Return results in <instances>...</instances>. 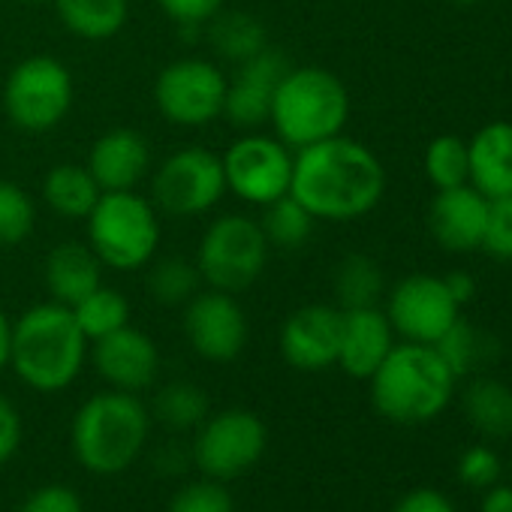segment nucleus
<instances>
[{
  "mask_svg": "<svg viewBox=\"0 0 512 512\" xmlns=\"http://www.w3.org/2000/svg\"><path fill=\"white\" fill-rule=\"evenodd\" d=\"M386 190L380 157L347 136L299 148L293 157L290 193L317 220H356L377 208Z\"/></svg>",
  "mask_w": 512,
  "mask_h": 512,
  "instance_id": "obj_1",
  "label": "nucleus"
},
{
  "mask_svg": "<svg viewBox=\"0 0 512 512\" xmlns=\"http://www.w3.org/2000/svg\"><path fill=\"white\" fill-rule=\"evenodd\" d=\"M374 410L395 425H422L437 419L452 395L455 374L431 344H395L383 365L368 377Z\"/></svg>",
  "mask_w": 512,
  "mask_h": 512,
  "instance_id": "obj_2",
  "label": "nucleus"
},
{
  "mask_svg": "<svg viewBox=\"0 0 512 512\" xmlns=\"http://www.w3.org/2000/svg\"><path fill=\"white\" fill-rule=\"evenodd\" d=\"M151 413L133 392L109 389L91 395L73 416L70 443L76 461L94 476H118L145 452Z\"/></svg>",
  "mask_w": 512,
  "mask_h": 512,
  "instance_id": "obj_3",
  "label": "nucleus"
},
{
  "mask_svg": "<svg viewBox=\"0 0 512 512\" xmlns=\"http://www.w3.org/2000/svg\"><path fill=\"white\" fill-rule=\"evenodd\" d=\"M88 338L73 311L58 302L37 305L13 326L10 365L19 380L37 392H64L82 374Z\"/></svg>",
  "mask_w": 512,
  "mask_h": 512,
  "instance_id": "obj_4",
  "label": "nucleus"
},
{
  "mask_svg": "<svg viewBox=\"0 0 512 512\" xmlns=\"http://www.w3.org/2000/svg\"><path fill=\"white\" fill-rule=\"evenodd\" d=\"M350 118V94L344 82L323 67H293L275 91L272 124L278 139L299 151L332 139Z\"/></svg>",
  "mask_w": 512,
  "mask_h": 512,
  "instance_id": "obj_5",
  "label": "nucleus"
},
{
  "mask_svg": "<svg viewBox=\"0 0 512 512\" xmlns=\"http://www.w3.org/2000/svg\"><path fill=\"white\" fill-rule=\"evenodd\" d=\"M88 241L103 266L112 269H142L160 241V223L154 208L133 190L103 193L88 214Z\"/></svg>",
  "mask_w": 512,
  "mask_h": 512,
  "instance_id": "obj_6",
  "label": "nucleus"
},
{
  "mask_svg": "<svg viewBox=\"0 0 512 512\" xmlns=\"http://www.w3.org/2000/svg\"><path fill=\"white\" fill-rule=\"evenodd\" d=\"M266 260L269 238L263 226L250 217L229 214L214 220L202 235L196 269L211 284V290L241 293L263 275Z\"/></svg>",
  "mask_w": 512,
  "mask_h": 512,
  "instance_id": "obj_7",
  "label": "nucleus"
},
{
  "mask_svg": "<svg viewBox=\"0 0 512 512\" xmlns=\"http://www.w3.org/2000/svg\"><path fill=\"white\" fill-rule=\"evenodd\" d=\"M266 446H269L266 422L250 410L232 407L205 416L193 443V461L202 470V476L229 482L260 461Z\"/></svg>",
  "mask_w": 512,
  "mask_h": 512,
  "instance_id": "obj_8",
  "label": "nucleus"
},
{
  "mask_svg": "<svg viewBox=\"0 0 512 512\" xmlns=\"http://www.w3.org/2000/svg\"><path fill=\"white\" fill-rule=\"evenodd\" d=\"M73 106V79L70 70L55 58H28L22 61L4 88V109L19 130L46 133L64 121Z\"/></svg>",
  "mask_w": 512,
  "mask_h": 512,
  "instance_id": "obj_9",
  "label": "nucleus"
},
{
  "mask_svg": "<svg viewBox=\"0 0 512 512\" xmlns=\"http://www.w3.org/2000/svg\"><path fill=\"white\" fill-rule=\"evenodd\" d=\"M154 97H157L163 118H169L172 124L205 127L223 115L226 79L214 64L184 58V61L169 64L157 76Z\"/></svg>",
  "mask_w": 512,
  "mask_h": 512,
  "instance_id": "obj_10",
  "label": "nucleus"
},
{
  "mask_svg": "<svg viewBox=\"0 0 512 512\" xmlns=\"http://www.w3.org/2000/svg\"><path fill=\"white\" fill-rule=\"evenodd\" d=\"M226 187L244 202L269 205L290 193L293 151L281 139L244 136L223 157Z\"/></svg>",
  "mask_w": 512,
  "mask_h": 512,
  "instance_id": "obj_11",
  "label": "nucleus"
},
{
  "mask_svg": "<svg viewBox=\"0 0 512 512\" xmlns=\"http://www.w3.org/2000/svg\"><path fill=\"white\" fill-rule=\"evenodd\" d=\"M386 317L404 341L434 347L461 320V305L452 299L443 278L410 275L389 293Z\"/></svg>",
  "mask_w": 512,
  "mask_h": 512,
  "instance_id": "obj_12",
  "label": "nucleus"
},
{
  "mask_svg": "<svg viewBox=\"0 0 512 512\" xmlns=\"http://www.w3.org/2000/svg\"><path fill=\"white\" fill-rule=\"evenodd\" d=\"M226 190L223 157L208 148H181L175 151L154 178L157 202L178 217L202 214L220 202Z\"/></svg>",
  "mask_w": 512,
  "mask_h": 512,
  "instance_id": "obj_13",
  "label": "nucleus"
},
{
  "mask_svg": "<svg viewBox=\"0 0 512 512\" xmlns=\"http://www.w3.org/2000/svg\"><path fill=\"white\" fill-rule=\"evenodd\" d=\"M184 335L208 362H232L247 344V320L232 293H196L184 311Z\"/></svg>",
  "mask_w": 512,
  "mask_h": 512,
  "instance_id": "obj_14",
  "label": "nucleus"
},
{
  "mask_svg": "<svg viewBox=\"0 0 512 512\" xmlns=\"http://www.w3.org/2000/svg\"><path fill=\"white\" fill-rule=\"evenodd\" d=\"M290 61L284 52L266 46L260 55H253L238 64V73L232 82H226V103L223 115L241 127V130H256L272 118V100L284 76L290 73Z\"/></svg>",
  "mask_w": 512,
  "mask_h": 512,
  "instance_id": "obj_15",
  "label": "nucleus"
},
{
  "mask_svg": "<svg viewBox=\"0 0 512 512\" xmlns=\"http://www.w3.org/2000/svg\"><path fill=\"white\" fill-rule=\"evenodd\" d=\"M341 311L332 305H308L290 314L281 329V353L299 371H326L338 365Z\"/></svg>",
  "mask_w": 512,
  "mask_h": 512,
  "instance_id": "obj_16",
  "label": "nucleus"
},
{
  "mask_svg": "<svg viewBox=\"0 0 512 512\" xmlns=\"http://www.w3.org/2000/svg\"><path fill=\"white\" fill-rule=\"evenodd\" d=\"M94 368L97 374L121 392H133L139 395L142 389H148L157 380L160 371V353L157 344L133 329L130 323L100 341H94Z\"/></svg>",
  "mask_w": 512,
  "mask_h": 512,
  "instance_id": "obj_17",
  "label": "nucleus"
},
{
  "mask_svg": "<svg viewBox=\"0 0 512 512\" xmlns=\"http://www.w3.org/2000/svg\"><path fill=\"white\" fill-rule=\"evenodd\" d=\"M488 205L491 202L470 184L437 190L428 208V229L434 241L449 253L482 250Z\"/></svg>",
  "mask_w": 512,
  "mask_h": 512,
  "instance_id": "obj_18",
  "label": "nucleus"
},
{
  "mask_svg": "<svg viewBox=\"0 0 512 512\" xmlns=\"http://www.w3.org/2000/svg\"><path fill=\"white\" fill-rule=\"evenodd\" d=\"M392 347H395V329L380 308L341 311L338 365L350 377L368 380L383 365V359L389 356Z\"/></svg>",
  "mask_w": 512,
  "mask_h": 512,
  "instance_id": "obj_19",
  "label": "nucleus"
},
{
  "mask_svg": "<svg viewBox=\"0 0 512 512\" xmlns=\"http://www.w3.org/2000/svg\"><path fill=\"white\" fill-rule=\"evenodd\" d=\"M151 151L136 130H112L97 139L88 157V169L103 193L133 190L148 172Z\"/></svg>",
  "mask_w": 512,
  "mask_h": 512,
  "instance_id": "obj_20",
  "label": "nucleus"
},
{
  "mask_svg": "<svg viewBox=\"0 0 512 512\" xmlns=\"http://www.w3.org/2000/svg\"><path fill=\"white\" fill-rule=\"evenodd\" d=\"M470 175L467 184L476 187L488 202L512 193V124L491 121L476 130L467 142Z\"/></svg>",
  "mask_w": 512,
  "mask_h": 512,
  "instance_id": "obj_21",
  "label": "nucleus"
},
{
  "mask_svg": "<svg viewBox=\"0 0 512 512\" xmlns=\"http://www.w3.org/2000/svg\"><path fill=\"white\" fill-rule=\"evenodd\" d=\"M100 256L91 244L64 241L58 244L46 260V287L58 305H79L88 293L103 287L100 281Z\"/></svg>",
  "mask_w": 512,
  "mask_h": 512,
  "instance_id": "obj_22",
  "label": "nucleus"
},
{
  "mask_svg": "<svg viewBox=\"0 0 512 512\" xmlns=\"http://www.w3.org/2000/svg\"><path fill=\"white\" fill-rule=\"evenodd\" d=\"M464 419L488 440L512 437V386L497 377H473L461 392Z\"/></svg>",
  "mask_w": 512,
  "mask_h": 512,
  "instance_id": "obj_23",
  "label": "nucleus"
},
{
  "mask_svg": "<svg viewBox=\"0 0 512 512\" xmlns=\"http://www.w3.org/2000/svg\"><path fill=\"white\" fill-rule=\"evenodd\" d=\"M43 196L46 202L64 214V217H79V220H88V214L94 211V205L100 202L103 190L100 184L94 181L91 169L88 166H76V163H61L55 166L46 181H43Z\"/></svg>",
  "mask_w": 512,
  "mask_h": 512,
  "instance_id": "obj_24",
  "label": "nucleus"
},
{
  "mask_svg": "<svg viewBox=\"0 0 512 512\" xmlns=\"http://www.w3.org/2000/svg\"><path fill=\"white\" fill-rule=\"evenodd\" d=\"M70 34L82 40H109L127 22V0H52Z\"/></svg>",
  "mask_w": 512,
  "mask_h": 512,
  "instance_id": "obj_25",
  "label": "nucleus"
},
{
  "mask_svg": "<svg viewBox=\"0 0 512 512\" xmlns=\"http://www.w3.org/2000/svg\"><path fill=\"white\" fill-rule=\"evenodd\" d=\"M211 46L223 58L241 64L269 46V34L260 19L247 13H217L211 19Z\"/></svg>",
  "mask_w": 512,
  "mask_h": 512,
  "instance_id": "obj_26",
  "label": "nucleus"
},
{
  "mask_svg": "<svg viewBox=\"0 0 512 512\" xmlns=\"http://www.w3.org/2000/svg\"><path fill=\"white\" fill-rule=\"evenodd\" d=\"M434 347L455 377H467V374L485 368L497 356V341L491 335H485L482 329L467 326L464 320H458Z\"/></svg>",
  "mask_w": 512,
  "mask_h": 512,
  "instance_id": "obj_27",
  "label": "nucleus"
},
{
  "mask_svg": "<svg viewBox=\"0 0 512 512\" xmlns=\"http://www.w3.org/2000/svg\"><path fill=\"white\" fill-rule=\"evenodd\" d=\"M82 335L88 338V344L124 329L130 323V305L118 290L109 287H97L94 293H88L79 305L70 308Z\"/></svg>",
  "mask_w": 512,
  "mask_h": 512,
  "instance_id": "obj_28",
  "label": "nucleus"
},
{
  "mask_svg": "<svg viewBox=\"0 0 512 512\" xmlns=\"http://www.w3.org/2000/svg\"><path fill=\"white\" fill-rule=\"evenodd\" d=\"M335 293L344 311L353 308H377L380 296H383V272L380 266L371 260V256L353 253L338 266L335 275Z\"/></svg>",
  "mask_w": 512,
  "mask_h": 512,
  "instance_id": "obj_29",
  "label": "nucleus"
},
{
  "mask_svg": "<svg viewBox=\"0 0 512 512\" xmlns=\"http://www.w3.org/2000/svg\"><path fill=\"white\" fill-rule=\"evenodd\" d=\"M154 416L169 431H190L199 428L208 416V395L187 380H175L163 386L154 398Z\"/></svg>",
  "mask_w": 512,
  "mask_h": 512,
  "instance_id": "obj_30",
  "label": "nucleus"
},
{
  "mask_svg": "<svg viewBox=\"0 0 512 512\" xmlns=\"http://www.w3.org/2000/svg\"><path fill=\"white\" fill-rule=\"evenodd\" d=\"M314 220L317 217L293 193H284L281 199H275V202L266 205V214H263L260 226H263L269 244L296 250V247H302L311 238Z\"/></svg>",
  "mask_w": 512,
  "mask_h": 512,
  "instance_id": "obj_31",
  "label": "nucleus"
},
{
  "mask_svg": "<svg viewBox=\"0 0 512 512\" xmlns=\"http://www.w3.org/2000/svg\"><path fill=\"white\" fill-rule=\"evenodd\" d=\"M425 175L437 190L446 187H461L467 184L470 175V157H467V142L461 136H437L425 148Z\"/></svg>",
  "mask_w": 512,
  "mask_h": 512,
  "instance_id": "obj_32",
  "label": "nucleus"
},
{
  "mask_svg": "<svg viewBox=\"0 0 512 512\" xmlns=\"http://www.w3.org/2000/svg\"><path fill=\"white\" fill-rule=\"evenodd\" d=\"M199 269L187 260H163L148 278V290L160 305H184L199 290Z\"/></svg>",
  "mask_w": 512,
  "mask_h": 512,
  "instance_id": "obj_33",
  "label": "nucleus"
},
{
  "mask_svg": "<svg viewBox=\"0 0 512 512\" xmlns=\"http://www.w3.org/2000/svg\"><path fill=\"white\" fill-rule=\"evenodd\" d=\"M34 229V202L31 196L13 184L0 178V244L13 247L25 241Z\"/></svg>",
  "mask_w": 512,
  "mask_h": 512,
  "instance_id": "obj_34",
  "label": "nucleus"
},
{
  "mask_svg": "<svg viewBox=\"0 0 512 512\" xmlns=\"http://www.w3.org/2000/svg\"><path fill=\"white\" fill-rule=\"evenodd\" d=\"M166 512H235L232 494L217 479H196L178 488L166 506Z\"/></svg>",
  "mask_w": 512,
  "mask_h": 512,
  "instance_id": "obj_35",
  "label": "nucleus"
},
{
  "mask_svg": "<svg viewBox=\"0 0 512 512\" xmlns=\"http://www.w3.org/2000/svg\"><path fill=\"white\" fill-rule=\"evenodd\" d=\"M482 250L491 253L494 260L512 263V193L500 196V199H491Z\"/></svg>",
  "mask_w": 512,
  "mask_h": 512,
  "instance_id": "obj_36",
  "label": "nucleus"
},
{
  "mask_svg": "<svg viewBox=\"0 0 512 512\" xmlns=\"http://www.w3.org/2000/svg\"><path fill=\"white\" fill-rule=\"evenodd\" d=\"M458 479L467 488H488L500 482V455L491 446H470L458 458Z\"/></svg>",
  "mask_w": 512,
  "mask_h": 512,
  "instance_id": "obj_37",
  "label": "nucleus"
},
{
  "mask_svg": "<svg viewBox=\"0 0 512 512\" xmlns=\"http://www.w3.org/2000/svg\"><path fill=\"white\" fill-rule=\"evenodd\" d=\"M19 512H85V503H82L76 488L61 485V482H49V485L34 488L22 500Z\"/></svg>",
  "mask_w": 512,
  "mask_h": 512,
  "instance_id": "obj_38",
  "label": "nucleus"
},
{
  "mask_svg": "<svg viewBox=\"0 0 512 512\" xmlns=\"http://www.w3.org/2000/svg\"><path fill=\"white\" fill-rule=\"evenodd\" d=\"M160 10L175 19L178 25H205L211 22L220 10H223V0H157Z\"/></svg>",
  "mask_w": 512,
  "mask_h": 512,
  "instance_id": "obj_39",
  "label": "nucleus"
},
{
  "mask_svg": "<svg viewBox=\"0 0 512 512\" xmlns=\"http://www.w3.org/2000/svg\"><path fill=\"white\" fill-rule=\"evenodd\" d=\"M22 437H25V428H22V416L16 404L7 395H0V467L16 458Z\"/></svg>",
  "mask_w": 512,
  "mask_h": 512,
  "instance_id": "obj_40",
  "label": "nucleus"
},
{
  "mask_svg": "<svg viewBox=\"0 0 512 512\" xmlns=\"http://www.w3.org/2000/svg\"><path fill=\"white\" fill-rule=\"evenodd\" d=\"M392 512H458L455 509V503L443 494V491H437V488H413V491H407L398 503H395V509Z\"/></svg>",
  "mask_w": 512,
  "mask_h": 512,
  "instance_id": "obj_41",
  "label": "nucleus"
},
{
  "mask_svg": "<svg viewBox=\"0 0 512 512\" xmlns=\"http://www.w3.org/2000/svg\"><path fill=\"white\" fill-rule=\"evenodd\" d=\"M479 512H512V485H500V482L488 485Z\"/></svg>",
  "mask_w": 512,
  "mask_h": 512,
  "instance_id": "obj_42",
  "label": "nucleus"
},
{
  "mask_svg": "<svg viewBox=\"0 0 512 512\" xmlns=\"http://www.w3.org/2000/svg\"><path fill=\"white\" fill-rule=\"evenodd\" d=\"M443 281H446V287H449L452 299H455L461 308L476 296V281H473V275H467V272H449Z\"/></svg>",
  "mask_w": 512,
  "mask_h": 512,
  "instance_id": "obj_43",
  "label": "nucleus"
},
{
  "mask_svg": "<svg viewBox=\"0 0 512 512\" xmlns=\"http://www.w3.org/2000/svg\"><path fill=\"white\" fill-rule=\"evenodd\" d=\"M10 344H13V323L0 311V371L10 365Z\"/></svg>",
  "mask_w": 512,
  "mask_h": 512,
  "instance_id": "obj_44",
  "label": "nucleus"
},
{
  "mask_svg": "<svg viewBox=\"0 0 512 512\" xmlns=\"http://www.w3.org/2000/svg\"><path fill=\"white\" fill-rule=\"evenodd\" d=\"M452 4H458V7H476V4H482V0H452Z\"/></svg>",
  "mask_w": 512,
  "mask_h": 512,
  "instance_id": "obj_45",
  "label": "nucleus"
},
{
  "mask_svg": "<svg viewBox=\"0 0 512 512\" xmlns=\"http://www.w3.org/2000/svg\"><path fill=\"white\" fill-rule=\"evenodd\" d=\"M28 4H49V0H28Z\"/></svg>",
  "mask_w": 512,
  "mask_h": 512,
  "instance_id": "obj_46",
  "label": "nucleus"
}]
</instances>
